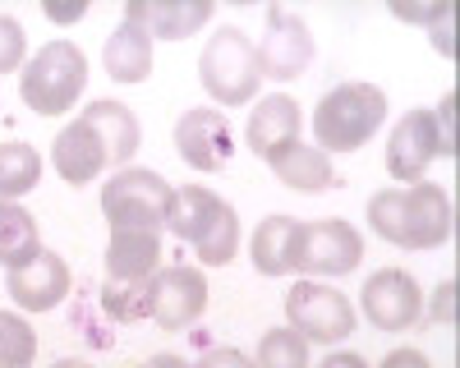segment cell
Segmentation results:
<instances>
[{"label":"cell","instance_id":"6da1fadb","mask_svg":"<svg viewBox=\"0 0 460 368\" xmlns=\"http://www.w3.org/2000/svg\"><path fill=\"white\" fill-rule=\"evenodd\" d=\"M368 226L396 249H442L456 235V207L442 194V184H405L382 189L368 198Z\"/></svg>","mask_w":460,"mask_h":368},{"label":"cell","instance_id":"7a4b0ae2","mask_svg":"<svg viewBox=\"0 0 460 368\" xmlns=\"http://www.w3.org/2000/svg\"><path fill=\"white\" fill-rule=\"evenodd\" d=\"M387 120V92L377 83H341L314 110V134L327 153H359Z\"/></svg>","mask_w":460,"mask_h":368},{"label":"cell","instance_id":"3957f363","mask_svg":"<svg viewBox=\"0 0 460 368\" xmlns=\"http://www.w3.org/2000/svg\"><path fill=\"white\" fill-rule=\"evenodd\" d=\"M88 88V56L74 42H47L23 74H19V97L37 116H65Z\"/></svg>","mask_w":460,"mask_h":368},{"label":"cell","instance_id":"277c9868","mask_svg":"<svg viewBox=\"0 0 460 368\" xmlns=\"http://www.w3.org/2000/svg\"><path fill=\"white\" fill-rule=\"evenodd\" d=\"M199 79H203V88H208V97L212 101H221V106H244V101H253V92H258V51H253V37L244 32V28H221L212 42L203 47V56H199Z\"/></svg>","mask_w":460,"mask_h":368},{"label":"cell","instance_id":"5b68a950","mask_svg":"<svg viewBox=\"0 0 460 368\" xmlns=\"http://www.w3.org/2000/svg\"><path fill=\"white\" fill-rule=\"evenodd\" d=\"M171 203V184L147 171V166H125L102 184V212L111 231H162Z\"/></svg>","mask_w":460,"mask_h":368},{"label":"cell","instance_id":"8992f818","mask_svg":"<svg viewBox=\"0 0 460 368\" xmlns=\"http://www.w3.org/2000/svg\"><path fill=\"white\" fill-rule=\"evenodd\" d=\"M364 258V235L341 216L327 221H299L290 244V272L309 276H350Z\"/></svg>","mask_w":460,"mask_h":368},{"label":"cell","instance_id":"52a82bcc","mask_svg":"<svg viewBox=\"0 0 460 368\" xmlns=\"http://www.w3.org/2000/svg\"><path fill=\"white\" fill-rule=\"evenodd\" d=\"M286 322L309 346H336L345 337H355L359 318L341 290H332L323 281H295V290L286 294Z\"/></svg>","mask_w":460,"mask_h":368},{"label":"cell","instance_id":"ba28073f","mask_svg":"<svg viewBox=\"0 0 460 368\" xmlns=\"http://www.w3.org/2000/svg\"><path fill=\"white\" fill-rule=\"evenodd\" d=\"M253 51H258V74H262V79L290 83L314 60V32H309V23H304L299 14L272 5V10H267V32L258 37Z\"/></svg>","mask_w":460,"mask_h":368},{"label":"cell","instance_id":"9c48e42d","mask_svg":"<svg viewBox=\"0 0 460 368\" xmlns=\"http://www.w3.org/2000/svg\"><path fill=\"white\" fill-rule=\"evenodd\" d=\"M359 304H364V318L377 327V331H410L424 313V294H419L414 276L401 272V267H382L364 281L359 290Z\"/></svg>","mask_w":460,"mask_h":368},{"label":"cell","instance_id":"30bf717a","mask_svg":"<svg viewBox=\"0 0 460 368\" xmlns=\"http://www.w3.org/2000/svg\"><path fill=\"white\" fill-rule=\"evenodd\" d=\"M175 153H180L184 166H194L203 175L221 171L230 162V153H235V134H230L226 110H212V106L184 110L175 120Z\"/></svg>","mask_w":460,"mask_h":368},{"label":"cell","instance_id":"8fae6325","mask_svg":"<svg viewBox=\"0 0 460 368\" xmlns=\"http://www.w3.org/2000/svg\"><path fill=\"white\" fill-rule=\"evenodd\" d=\"M208 309V276L199 267H157L152 276V322L166 331H184Z\"/></svg>","mask_w":460,"mask_h":368},{"label":"cell","instance_id":"7c38bea8","mask_svg":"<svg viewBox=\"0 0 460 368\" xmlns=\"http://www.w3.org/2000/svg\"><path fill=\"white\" fill-rule=\"evenodd\" d=\"M5 290H10V300L23 313H51V309L65 304V294H69V263L60 253L42 249L37 258H28V263L10 267Z\"/></svg>","mask_w":460,"mask_h":368},{"label":"cell","instance_id":"4fadbf2b","mask_svg":"<svg viewBox=\"0 0 460 368\" xmlns=\"http://www.w3.org/2000/svg\"><path fill=\"white\" fill-rule=\"evenodd\" d=\"M442 157V143L433 129V110H410L387 138V171L401 184H419L424 171Z\"/></svg>","mask_w":460,"mask_h":368},{"label":"cell","instance_id":"5bb4252c","mask_svg":"<svg viewBox=\"0 0 460 368\" xmlns=\"http://www.w3.org/2000/svg\"><path fill=\"white\" fill-rule=\"evenodd\" d=\"M212 19V0H129L125 23H138L152 42H184Z\"/></svg>","mask_w":460,"mask_h":368},{"label":"cell","instance_id":"9a60e30c","mask_svg":"<svg viewBox=\"0 0 460 368\" xmlns=\"http://www.w3.org/2000/svg\"><path fill=\"white\" fill-rule=\"evenodd\" d=\"M267 166H272V175L295 194H327V189L341 184V175L332 171V157L323 153V147H309L299 138L277 147V153L267 157Z\"/></svg>","mask_w":460,"mask_h":368},{"label":"cell","instance_id":"2e32d148","mask_svg":"<svg viewBox=\"0 0 460 368\" xmlns=\"http://www.w3.org/2000/svg\"><path fill=\"white\" fill-rule=\"evenodd\" d=\"M51 162H56V171H60V180L65 184H93L106 166H111V157H106V147L97 143V134L84 125V120H74V125H65L60 134H56V143H51Z\"/></svg>","mask_w":460,"mask_h":368},{"label":"cell","instance_id":"e0dca14e","mask_svg":"<svg viewBox=\"0 0 460 368\" xmlns=\"http://www.w3.org/2000/svg\"><path fill=\"white\" fill-rule=\"evenodd\" d=\"M162 267L157 231H111L106 240V281H152Z\"/></svg>","mask_w":460,"mask_h":368},{"label":"cell","instance_id":"ac0fdd59","mask_svg":"<svg viewBox=\"0 0 460 368\" xmlns=\"http://www.w3.org/2000/svg\"><path fill=\"white\" fill-rule=\"evenodd\" d=\"M299 125H304V116H299V101L295 97H286V92L262 97L253 106V116H249V147H253V157L267 162L277 147L295 143L299 138Z\"/></svg>","mask_w":460,"mask_h":368},{"label":"cell","instance_id":"d6986e66","mask_svg":"<svg viewBox=\"0 0 460 368\" xmlns=\"http://www.w3.org/2000/svg\"><path fill=\"white\" fill-rule=\"evenodd\" d=\"M93 134H97V143L106 147V157H111V166H125L134 153H138V120H134V110L125 106V101H111V97H102V101H93L84 116H79Z\"/></svg>","mask_w":460,"mask_h":368},{"label":"cell","instance_id":"ffe728a7","mask_svg":"<svg viewBox=\"0 0 460 368\" xmlns=\"http://www.w3.org/2000/svg\"><path fill=\"white\" fill-rule=\"evenodd\" d=\"M230 203L208 194V189H194V184H184V189H171V203H166V221L162 226L184 240V244H199L212 226H217V216L226 212Z\"/></svg>","mask_w":460,"mask_h":368},{"label":"cell","instance_id":"44dd1931","mask_svg":"<svg viewBox=\"0 0 460 368\" xmlns=\"http://www.w3.org/2000/svg\"><path fill=\"white\" fill-rule=\"evenodd\" d=\"M102 65H106V74L115 83H143L152 74V37L138 23H120L106 37Z\"/></svg>","mask_w":460,"mask_h":368},{"label":"cell","instance_id":"7402d4cb","mask_svg":"<svg viewBox=\"0 0 460 368\" xmlns=\"http://www.w3.org/2000/svg\"><path fill=\"white\" fill-rule=\"evenodd\" d=\"M295 226H299L295 216H281V212H277V216H267L262 226L253 231L249 253H253V272H258V276H286V272H290Z\"/></svg>","mask_w":460,"mask_h":368},{"label":"cell","instance_id":"603a6c76","mask_svg":"<svg viewBox=\"0 0 460 368\" xmlns=\"http://www.w3.org/2000/svg\"><path fill=\"white\" fill-rule=\"evenodd\" d=\"M42 253L37 240V216L23 212L19 203H0V267H19L28 258Z\"/></svg>","mask_w":460,"mask_h":368},{"label":"cell","instance_id":"cb8c5ba5","mask_svg":"<svg viewBox=\"0 0 460 368\" xmlns=\"http://www.w3.org/2000/svg\"><path fill=\"white\" fill-rule=\"evenodd\" d=\"M42 184V157L28 143H0V203H19Z\"/></svg>","mask_w":460,"mask_h":368},{"label":"cell","instance_id":"d4e9b609","mask_svg":"<svg viewBox=\"0 0 460 368\" xmlns=\"http://www.w3.org/2000/svg\"><path fill=\"white\" fill-rule=\"evenodd\" d=\"M253 364H258V368H314V364H309V341H304L299 331H290V327L262 331Z\"/></svg>","mask_w":460,"mask_h":368},{"label":"cell","instance_id":"484cf974","mask_svg":"<svg viewBox=\"0 0 460 368\" xmlns=\"http://www.w3.org/2000/svg\"><path fill=\"white\" fill-rule=\"evenodd\" d=\"M102 304L115 322H143L152 318V281H106Z\"/></svg>","mask_w":460,"mask_h":368},{"label":"cell","instance_id":"4316f807","mask_svg":"<svg viewBox=\"0 0 460 368\" xmlns=\"http://www.w3.org/2000/svg\"><path fill=\"white\" fill-rule=\"evenodd\" d=\"M37 359V331L23 313L0 309V368H32Z\"/></svg>","mask_w":460,"mask_h":368},{"label":"cell","instance_id":"83f0119b","mask_svg":"<svg viewBox=\"0 0 460 368\" xmlns=\"http://www.w3.org/2000/svg\"><path fill=\"white\" fill-rule=\"evenodd\" d=\"M235 249H240V216H235V207H226L217 216V226L194 244V253L203 258L208 267H226L230 258H235Z\"/></svg>","mask_w":460,"mask_h":368},{"label":"cell","instance_id":"f1b7e54d","mask_svg":"<svg viewBox=\"0 0 460 368\" xmlns=\"http://www.w3.org/2000/svg\"><path fill=\"white\" fill-rule=\"evenodd\" d=\"M23 56H28L23 23H19L14 14H0V74H14V69H23Z\"/></svg>","mask_w":460,"mask_h":368},{"label":"cell","instance_id":"f546056e","mask_svg":"<svg viewBox=\"0 0 460 368\" xmlns=\"http://www.w3.org/2000/svg\"><path fill=\"white\" fill-rule=\"evenodd\" d=\"M401 23H424V28H433L442 14H451V0H392L387 5Z\"/></svg>","mask_w":460,"mask_h":368},{"label":"cell","instance_id":"4dcf8cb0","mask_svg":"<svg viewBox=\"0 0 460 368\" xmlns=\"http://www.w3.org/2000/svg\"><path fill=\"white\" fill-rule=\"evenodd\" d=\"M433 129H438V143H442V157H456V92H447L442 106L433 110Z\"/></svg>","mask_w":460,"mask_h":368},{"label":"cell","instance_id":"1f68e13d","mask_svg":"<svg viewBox=\"0 0 460 368\" xmlns=\"http://www.w3.org/2000/svg\"><path fill=\"white\" fill-rule=\"evenodd\" d=\"M194 368H258L244 350H235V346H217V350H208Z\"/></svg>","mask_w":460,"mask_h":368},{"label":"cell","instance_id":"d6a6232c","mask_svg":"<svg viewBox=\"0 0 460 368\" xmlns=\"http://www.w3.org/2000/svg\"><path fill=\"white\" fill-rule=\"evenodd\" d=\"M429 37H433V51H442V56L451 60V56H456V42H451V37H456V10L442 14V19L429 28Z\"/></svg>","mask_w":460,"mask_h":368},{"label":"cell","instance_id":"836d02e7","mask_svg":"<svg viewBox=\"0 0 460 368\" xmlns=\"http://www.w3.org/2000/svg\"><path fill=\"white\" fill-rule=\"evenodd\" d=\"M433 318L447 322V327L456 322V281H442V285H438V294H433Z\"/></svg>","mask_w":460,"mask_h":368},{"label":"cell","instance_id":"e575fe53","mask_svg":"<svg viewBox=\"0 0 460 368\" xmlns=\"http://www.w3.org/2000/svg\"><path fill=\"white\" fill-rule=\"evenodd\" d=\"M377 368H433V364H429V355H424V350H410V346H405V350H392Z\"/></svg>","mask_w":460,"mask_h":368},{"label":"cell","instance_id":"d590c367","mask_svg":"<svg viewBox=\"0 0 460 368\" xmlns=\"http://www.w3.org/2000/svg\"><path fill=\"white\" fill-rule=\"evenodd\" d=\"M47 19H56V23H74V19H84L88 14V5H84V0H74V5H51V0H47Z\"/></svg>","mask_w":460,"mask_h":368},{"label":"cell","instance_id":"8d00e7d4","mask_svg":"<svg viewBox=\"0 0 460 368\" xmlns=\"http://www.w3.org/2000/svg\"><path fill=\"white\" fill-rule=\"evenodd\" d=\"M318 368H368V359L355 355V350H336V355H327Z\"/></svg>","mask_w":460,"mask_h":368},{"label":"cell","instance_id":"74e56055","mask_svg":"<svg viewBox=\"0 0 460 368\" xmlns=\"http://www.w3.org/2000/svg\"><path fill=\"white\" fill-rule=\"evenodd\" d=\"M143 368H194V364H184L180 355H152Z\"/></svg>","mask_w":460,"mask_h":368},{"label":"cell","instance_id":"f35d334b","mask_svg":"<svg viewBox=\"0 0 460 368\" xmlns=\"http://www.w3.org/2000/svg\"><path fill=\"white\" fill-rule=\"evenodd\" d=\"M56 368H93V364H88V359H60Z\"/></svg>","mask_w":460,"mask_h":368}]
</instances>
